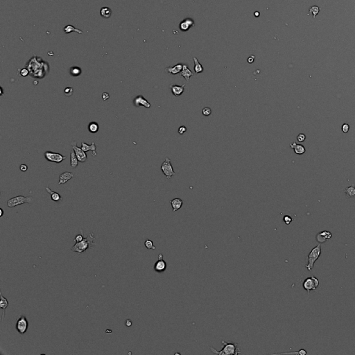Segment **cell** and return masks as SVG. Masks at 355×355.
<instances>
[{"label": "cell", "mask_w": 355, "mask_h": 355, "mask_svg": "<svg viewBox=\"0 0 355 355\" xmlns=\"http://www.w3.org/2000/svg\"><path fill=\"white\" fill-rule=\"evenodd\" d=\"M95 239V237H94L93 233L91 232L89 235L86 238H84L82 241L76 242L74 246L71 248V250L73 252L81 253V252L86 251L87 250L90 249V248H94L93 245L95 244H94Z\"/></svg>", "instance_id": "1"}, {"label": "cell", "mask_w": 355, "mask_h": 355, "mask_svg": "<svg viewBox=\"0 0 355 355\" xmlns=\"http://www.w3.org/2000/svg\"><path fill=\"white\" fill-rule=\"evenodd\" d=\"M223 344V348L220 351H217L215 348L210 347V349L213 353L219 354V355H237L241 352L239 350L238 343H227V342L223 341H221Z\"/></svg>", "instance_id": "2"}, {"label": "cell", "mask_w": 355, "mask_h": 355, "mask_svg": "<svg viewBox=\"0 0 355 355\" xmlns=\"http://www.w3.org/2000/svg\"><path fill=\"white\" fill-rule=\"evenodd\" d=\"M321 253V244H318V246L314 247L313 249L311 250L310 254L308 255V264L306 265L305 267L307 268L308 271H312L314 268L315 262L316 260L319 258Z\"/></svg>", "instance_id": "3"}, {"label": "cell", "mask_w": 355, "mask_h": 355, "mask_svg": "<svg viewBox=\"0 0 355 355\" xmlns=\"http://www.w3.org/2000/svg\"><path fill=\"white\" fill-rule=\"evenodd\" d=\"M33 202V198L30 196L26 197V196H18L8 200L7 201V206L8 208H14V207L24 203H32Z\"/></svg>", "instance_id": "4"}, {"label": "cell", "mask_w": 355, "mask_h": 355, "mask_svg": "<svg viewBox=\"0 0 355 355\" xmlns=\"http://www.w3.org/2000/svg\"><path fill=\"white\" fill-rule=\"evenodd\" d=\"M319 285L318 279L314 276L307 277L303 282V288L307 291V293H310V291H316Z\"/></svg>", "instance_id": "5"}, {"label": "cell", "mask_w": 355, "mask_h": 355, "mask_svg": "<svg viewBox=\"0 0 355 355\" xmlns=\"http://www.w3.org/2000/svg\"><path fill=\"white\" fill-rule=\"evenodd\" d=\"M161 169L162 173L167 179H170L174 175H175L174 168H173L172 163H171V160L168 158H166L164 162H163V163L162 164Z\"/></svg>", "instance_id": "6"}, {"label": "cell", "mask_w": 355, "mask_h": 355, "mask_svg": "<svg viewBox=\"0 0 355 355\" xmlns=\"http://www.w3.org/2000/svg\"><path fill=\"white\" fill-rule=\"evenodd\" d=\"M45 157L46 160L49 162L57 164L61 163L63 160L66 159L65 156L61 155L60 153L52 151H46L45 153Z\"/></svg>", "instance_id": "7"}, {"label": "cell", "mask_w": 355, "mask_h": 355, "mask_svg": "<svg viewBox=\"0 0 355 355\" xmlns=\"http://www.w3.org/2000/svg\"><path fill=\"white\" fill-rule=\"evenodd\" d=\"M29 322L26 316L22 315L17 320L16 329L20 334H24L28 329Z\"/></svg>", "instance_id": "8"}, {"label": "cell", "mask_w": 355, "mask_h": 355, "mask_svg": "<svg viewBox=\"0 0 355 355\" xmlns=\"http://www.w3.org/2000/svg\"><path fill=\"white\" fill-rule=\"evenodd\" d=\"M167 264L166 262L163 260V255L160 253L158 255V260L154 264V271L157 273H163L166 271Z\"/></svg>", "instance_id": "9"}, {"label": "cell", "mask_w": 355, "mask_h": 355, "mask_svg": "<svg viewBox=\"0 0 355 355\" xmlns=\"http://www.w3.org/2000/svg\"><path fill=\"white\" fill-rule=\"evenodd\" d=\"M73 150H74L75 154H76L77 158H78V161L80 162H85L87 160V156L86 155V152L83 151V149L80 147H78L76 145V142H73L72 144Z\"/></svg>", "instance_id": "10"}, {"label": "cell", "mask_w": 355, "mask_h": 355, "mask_svg": "<svg viewBox=\"0 0 355 355\" xmlns=\"http://www.w3.org/2000/svg\"><path fill=\"white\" fill-rule=\"evenodd\" d=\"M133 103H134V105L137 106V107L143 106V107H145L147 108H150L151 106V103L142 95L137 96L136 97H135L134 100H133Z\"/></svg>", "instance_id": "11"}, {"label": "cell", "mask_w": 355, "mask_h": 355, "mask_svg": "<svg viewBox=\"0 0 355 355\" xmlns=\"http://www.w3.org/2000/svg\"><path fill=\"white\" fill-rule=\"evenodd\" d=\"M185 84H183L182 85H176V84H172L170 85V89L172 90V92L175 97H180L182 94L184 92L185 90Z\"/></svg>", "instance_id": "12"}, {"label": "cell", "mask_w": 355, "mask_h": 355, "mask_svg": "<svg viewBox=\"0 0 355 355\" xmlns=\"http://www.w3.org/2000/svg\"><path fill=\"white\" fill-rule=\"evenodd\" d=\"M81 149H83V151L85 152H87L89 151H92V156H96L97 155V152H96V149H97V147H96V144L95 143L92 142L91 144H87L85 142H81Z\"/></svg>", "instance_id": "13"}, {"label": "cell", "mask_w": 355, "mask_h": 355, "mask_svg": "<svg viewBox=\"0 0 355 355\" xmlns=\"http://www.w3.org/2000/svg\"><path fill=\"white\" fill-rule=\"evenodd\" d=\"M194 26V22L193 20L190 18H187L183 22H180V29L183 31H187L191 28V27Z\"/></svg>", "instance_id": "14"}, {"label": "cell", "mask_w": 355, "mask_h": 355, "mask_svg": "<svg viewBox=\"0 0 355 355\" xmlns=\"http://www.w3.org/2000/svg\"><path fill=\"white\" fill-rule=\"evenodd\" d=\"M332 237V234L329 231H323L319 233L316 236V240L319 243H323Z\"/></svg>", "instance_id": "15"}, {"label": "cell", "mask_w": 355, "mask_h": 355, "mask_svg": "<svg viewBox=\"0 0 355 355\" xmlns=\"http://www.w3.org/2000/svg\"><path fill=\"white\" fill-rule=\"evenodd\" d=\"M183 64L178 63L174 66L168 67L165 69V71L169 74H179L180 72H181L182 70H183Z\"/></svg>", "instance_id": "16"}, {"label": "cell", "mask_w": 355, "mask_h": 355, "mask_svg": "<svg viewBox=\"0 0 355 355\" xmlns=\"http://www.w3.org/2000/svg\"><path fill=\"white\" fill-rule=\"evenodd\" d=\"M74 176V175L72 174V173H70V172H64L62 173L59 176V182H58V185H63V184L66 183L67 182H68L70 180H71Z\"/></svg>", "instance_id": "17"}, {"label": "cell", "mask_w": 355, "mask_h": 355, "mask_svg": "<svg viewBox=\"0 0 355 355\" xmlns=\"http://www.w3.org/2000/svg\"><path fill=\"white\" fill-rule=\"evenodd\" d=\"M180 74L182 76H183L184 78L186 81H189V79L191 77L193 76L194 74L192 73V72L191 70H189V68H188V66L186 64H183V70H182L181 72H180Z\"/></svg>", "instance_id": "18"}, {"label": "cell", "mask_w": 355, "mask_h": 355, "mask_svg": "<svg viewBox=\"0 0 355 355\" xmlns=\"http://www.w3.org/2000/svg\"><path fill=\"white\" fill-rule=\"evenodd\" d=\"M170 202L173 208V212H176V211L180 210L182 208V205H183V200L178 198H174V199L171 200Z\"/></svg>", "instance_id": "19"}, {"label": "cell", "mask_w": 355, "mask_h": 355, "mask_svg": "<svg viewBox=\"0 0 355 355\" xmlns=\"http://www.w3.org/2000/svg\"><path fill=\"white\" fill-rule=\"evenodd\" d=\"M290 146H291L292 149H293L294 152H295L296 154H298V155H302V154L305 153L306 149L304 147V146L301 144H297L296 142H293L291 144Z\"/></svg>", "instance_id": "20"}, {"label": "cell", "mask_w": 355, "mask_h": 355, "mask_svg": "<svg viewBox=\"0 0 355 355\" xmlns=\"http://www.w3.org/2000/svg\"><path fill=\"white\" fill-rule=\"evenodd\" d=\"M45 189H46V191H47L48 193L50 194V197H51V200H53V201L58 202L62 199L61 196H60L59 194L57 193V192H56V191H53L49 187H47Z\"/></svg>", "instance_id": "21"}, {"label": "cell", "mask_w": 355, "mask_h": 355, "mask_svg": "<svg viewBox=\"0 0 355 355\" xmlns=\"http://www.w3.org/2000/svg\"><path fill=\"white\" fill-rule=\"evenodd\" d=\"M0 296H1V300H0V307L2 309V310H3V314H2V318L1 320H3L4 318V316H5V310L7 307L8 306V304H9V302L6 299V298H4L3 295H2L1 292H0Z\"/></svg>", "instance_id": "22"}, {"label": "cell", "mask_w": 355, "mask_h": 355, "mask_svg": "<svg viewBox=\"0 0 355 355\" xmlns=\"http://www.w3.org/2000/svg\"><path fill=\"white\" fill-rule=\"evenodd\" d=\"M63 31H64L65 33H67V34L70 33L71 32H76L77 33H79V34H82L83 33L82 31L80 30V29H76L74 26H72V25H71V24L67 25V26H65Z\"/></svg>", "instance_id": "23"}, {"label": "cell", "mask_w": 355, "mask_h": 355, "mask_svg": "<svg viewBox=\"0 0 355 355\" xmlns=\"http://www.w3.org/2000/svg\"><path fill=\"white\" fill-rule=\"evenodd\" d=\"M78 158H77L76 154H75L74 150H73V151H72L70 153V164H71V167L73 168V169H75L76 167L77 166H78Z\"/></svg>", "instance_id": "24"}, {"label": "cell", "mask_w": 355, "mask_h": 355, "mask_svg": "<svg viewBox=\"0 0 355 355\" xmlns=\"http://www.w3.org/2000/svg\"><path fill=\"white\" fill-rule=\"evenodd\" d=\"M193 60L194 61V71H195L196 74H199V73L203 72V67H202L201 64L198 62V60L197 58L196 57H193Z\"/></svg>", "instance_id": "25"}, {"label": "cell", "mask_w": 355, "mask_h": 355, "mask_svg": "<svg viewBox=\"0 0 355 355\" xmlns=\"http://www.w3.org/2000/svg\"><path fill=\"white\" fill-rule=\"evenodd\" d=\"M101 15L103 18H109L112 15V10L108 7H103L101 9Z\"/></svg>", "instance_id": "26"}, {"label": "cell", "mask_w": 355, "mask_h": 355, "mask_svg": "<svg viewBox=\"0 0 355 355\" xmlns=\"http://www.w3.org/2000/svg\"><path fill=\"white\" fill-rule=\"evenodd\" d=\"M99 130V126L97 122H90L88 125V131L91 133H97Z\"/></svg>", "instance_id": "27"}, {"label": "cell", "mask_w": 355, "mask_h": 355, "mask_svg": "<svg viewBox=\"0 0 355 355\" xmlns=\"http://www.w3.org/2000/svg\"><path fill=\"white\" fill-rule=\"evenodd\" d=\"M345 193L348 197H353L355 196V187L352 185L350 187H348L345 189Z\"/></svg>", "instance_id": "28"}, {"label": "cell", "mask_w": 355, "mask_h": 355, "mask_svg": "<svg viewBox=\"0 0 355 355\" xmlns=\"http://www.w3.org/2000/svg\"><path fill=\"white\" fill-rule=\"evenodd\" d=\"M81 72H82L81 69L78 67L74 66L70 69V74L73 76H78L81 74Z\"/></svg>", "instance_id": "29"}, {"label": "cell", "mask_w": 355, "mask_h": 355, "mask_svg": "<svg viewBox=\"0 0 355 355\" xmlns=\"http://www.w3.org/2000/svg\"><path fill=\"white\" fill-rule=\"evenodd\" d=\"M320 11V8L317 6H313L310 8V12L313 13V18H315L316 16L319 13Z\"/></svg>", "instance_id": "30"}, {"label": "cell", "mask_w": 355, "mask_h": 355, "mask_svg": "<svg viewBox=\"0 0 355 355\" xmlns=\"http://www.w3.org/2000/svg\"><path fill=\"white\" fill-rule=\"evenodd\" d=\"M144 245L147 249H149V250H155L156 249V247L153 245V242L150 239L146 240Z\"/></svg>", "instance_id": "31"}, {"label": "cell", "mask_w": 355, "mask_h": 355, "mask_svg": "<svg viewBox=\"0 0 355 355\" xmlns=\"http://www.w3.org/2000/svg\"><path fill=\"white\" fill-rule=\"evenodd\" d=\"M73 91H74V89H73L72 87H66V88H65L64 89V94L67 97H71V96L73 95Z\"/></svg>", "instance_id": "32"}, {"label": "cell", "mask_w": 355, "mask_h": 355, "mask_svg": "<svg viewBox=\"0 0 355 355\" xmlns=\"http://www.w3.org/2000/svg\"><path fill=\"white\" fill-rule=\"evenodd\" d=\"M202 114H203L204 116H206V117L210 116V114H211V113H212V110H211L210 108L205 107V108H204L203 109H202Z\"/></svg>", "instance_id": "33"}, {"label": "cell", "mask_w": 355, "mask_h": 355, "mask_svg": "<svg viewBox=\"0 0 355 355\" xmlns=\"http://www.w3.org/2000/svg\"><path fill=\"white\" fill-rule=\"evenodd\" d=\"M283 221L285 223V224L289 225L290 223L292 222V221H293V219L290 216H289V215H285L283 218Z\"/></svg>", "instance_id": "34"}, {"label": "cell", "mask_w": 355, "mask_h": 355, "mask_svg": "<svg viewBox=\"0 0 355 355\" xmlns=\"http://www.w3.org/2000/svg\"><path fill=\"white\" fill-rule=\"evenodd\" d=\"M306 139V136L304 134H302V133H300L298 135L297 137V139L298 142H303Z\"/></svg>", "instance_id": "35"}, {"label": "cell", "mask_w": 355, "mask_h": 355, "mask_svg": "<svg viewBox=\"0 0 355 355\" xmlns=\"http://www.w3.org/2000/svg\"><path fill=\"white\" fill-rule=\"evenodd\" d=\"M341 129L344 133H347L350 130V126L348 124H343Z\"/></svg>", "instance_id": "36"}, {"label": "cell", "mask_w": 355, "mask_h": 355, "mask_svg": "<svg viewBox=\"0 0 355 355\" xmlns=\"http://www.w3.org/2000/svg\"><path fill=\"white\" fill-rule=\"evenodd\" d=\"M186 131H187V128H186L185 126H182L180 127H179L178 128V133L180 135H183L184 133H185Z\"/></svg>", "instance_id": "37"}, {"label": "cell", "mask_w": 355, "mask_h": 355, "mask_svg": "<svg viewBox=\"0 0 355 355\" xmlns=\"http://www.w3.org/2000/svg\"><path fill=\"white\" fill-rule=\"evenodd\" d=\"M83 239H84V238H83V235H81V234H80V235H76V237H75L74 241H76V242H80V241H82V240H83Z\"/></svg>", "instance_id": "38"}, {"label": "cell", "mask_w": 355, "mask_h": 355, "mask_svg": "<svg viewBox=\"0 0 355 355\" xmlns=\"http://www.w3.org/2000/svg\"><path fill=\"white\" fill-rule=\"evenodd\" d=\"M28 74H29V70H26V68H24V69H22V70H21V72H20L21 76H26Z\"/></svg>", "instance_id": "39"}, {"label": "cell", "mask_w": 355, "mask_h": 355, "mask_svg": "<svg viewBox=\"0 0 355 355\" xmlns=\"http://www.w3.org/2000/svg\"><path fill=\"white\" fill-rule=\"evenodd\" d=\"M109 98H110V95L108 92H103V94H102V99H103V101H107Z\"/></svg>", "instance_id": "40"}, {"label": "cell", "mask_w": 355, "mask_h": 355, "mask_svg": "<svg viewBox=\"0 0 355 355\" xmlns=\"http://www.w3.org/2000/svg\"><path fill=\"white\" fill-rule=\"evenodd\" d=\"M20 171H22V172H26L27 169H28V166L26 165V164H21L20 166Z\"/></svg>", "instance_id": "41"}, {"label": "cell", "mask_w": 355, "mask_h": 355, "mask_svg": "<svg viewBox=\"0 0 355 355\" xmlns=\"http://www.w3.org/2000/svg\"><path fill=\"white\" fill-rule=\"evenodd\" d=\"M133 323H132V321L130 320V319H127L126 321V322H125V325H126V326L127 327H131V325H132Z\"/></svg>", "instance_id": "42"}, {"label": "cell", "mask_w": 355, "mask_h": 355, "mask_svg": "<svg viewBox=\"0 0 355 355\" xmlns=\"http://www.w3.org/2000/svg\"><path fill=\"white\" fill-rule=\"evenodd\" d=\"M254 58H255V56H250V57L248 58V62H249V63H252V62H253Z\"/></svg>", "instance_id": "43"}, {"label": "cell", "mask_w": 355, "mask_h": 355, "mask_svg": "<svg viewBox=\"0 0 355 355\" xmlns=\"http://www.w3.org/2000/svg\"><path fill=\"white\" fill-rule=\"evenodd\" d=\"M306 354H307V352L304 349L300 350V351H299V354H300V355H305Z\"/></svg>", "instance_id": "44"}, {"label": "cell", "mask_w": 355, "mask_h": 355, "mask_svg": "<svg viewBox=\"0 0 355 355\" xmlns=\"http://www.w3.org/2000/svg\"><path fill=\"white\" fill-rule=\"evenodd\" d=\"M0 213H1V214H0V216L1 217L2 216H3V214H4V211H3V210H2L1 208L0 209Z\"/></svg>", "instance_id": "45"}, {"label": "cell", "mask_w": 355, "mask_h": 355, "mask_svg": "<svg viewBox=\"0 0 355 355\" xmlns=\"http://www.w3.org/2000/svg\"><path fill=\"white\" fill-rule=\"evenodd\" d=\"M259 15H260V12H259L258 11H256L255 12V16L258 17Z\"/></svg>", "instance_id": "46"}, {"label": "cell", "mask_w": 355, "mask_h": 355, "mask_svg": "<svg viewBox=\"0 0 355 355\" xmlns=\"http://www.w3.org/2000/svg\"><path fill=\"white\" fill-rule=\"evenodd\" d=\"M0 89H1V94H0V95L2 96V95H3V89H2L1 87H0Z\"/></svg>", "instance_id": "47"}]
</instances>
